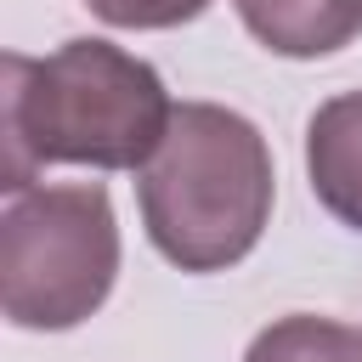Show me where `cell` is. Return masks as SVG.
Here are the masks:
<instances>
[{
  "label": "cell",
  "instance_id": "cell-1",
  "mask_svg": "<svg viewBox=\"0 0 362 362\" xmlns=\"http://www.w3.org/2000/svg\"><path fill=\"white\" fill-rule=\"evenodd\" d=\"M6 192L51 164L141 170L170 130V90L153 62L113 40H68L51 57H6Z\"/></svg>",
  "mask_w": 362,
  "mask_h": 362
},
{
  "label": "cell",
  "instance_id": "cell-2",
  "mask_svg": "<svg viewBox=\"0 0 362 362\" xmlns=\"http://www.w3.org/2000/svg\"><path fill=\"white\" fill-rule=\"evenodd\" d=\"M272 147L215 102H181L158 153L136 170V198L153 249L181 272L238 266L272 221Z\"/></svg>",
  "mask_w": 362,
  "mask_h": 362
},
{
  "label": "cell",
  "instance_id": "cell-3",
  "mask_svg": "<svg viewBox=\"0 0 362 362\" xmlns=\"http://www.w3.org/2000/svg\"><path fill=\"white\" fill-rule=\"evenodd\" d=\"M119 277V221L96 181L17 187L0 215V311L11 328H79Z\"/></svg>",
  "mask_w": 362,
  "mask_h": 362
},
{
  "label": "cell",
  "instance_id": "cell-4",
  "mask_svg": "<svg viewBox=\"0 0 362 362\" xmlns=\"http://www.w3.org/2000/svg\"><path fill=\"white\" fill-rule=\"evenodd\" d=\"M305 175L317 204L362 232V90L328 96L305 124Z\"/></svg>",
  "mask_w": 362,
  "mask_h": 362
},
{
  "label": "cell",
  "instance_id": "cell-5",
  "mask_svg": "<svg viewBox=\"0 0 362 362\" xmlns=\"http://www.w3.org/2000/svg\"><path fill=\"white\" fill-rule=\"evenodd\" d=\"M272 57H328L362 34V0H232Z\"/></svg>",
  "mask_w": 362,
  "mask_h": 362
},
{
  "label": "cell",
  "instance_id": "cell-6",
  "mask_svg": "<svg viewBox=\"0 0 362 362\" xmlns=\"http://www.w3.org/2000/svg\"><path fill=\"white\" fill-rule=\"evenodd\" d=\"M243 362H362V334L334 317H277L243 351Z\"/></svg>",
  "mask_w": 362,
  "mask_h": 362
},
{
  "label": "cell",
  "instance_id": "cell-7",
  "mask_svg": "<svg viewBox=\"0 0 362 362\" xmlns=\"http://www.w3.org/2000/svg\"><path fill=\"white\" fill-rule=\"evenodd\" d=\"M85 6L113 28H181L209 0H85Z\"/></svg>",
  "mask_w": 362,
  "mask_h": 362
}]
</instances>
